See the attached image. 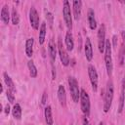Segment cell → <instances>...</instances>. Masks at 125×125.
I'll use <instances>...</instances> for the list:
<instances>
[{
	"mask_svg": "<svg viewBox=\"0 0 125 125\" xmlns=\"http://www.w3.org/2000/svg\"><path fill=\"white\" fill-rule=\"evenodd\" d=\"M113 96H114V87H113V83L111 80H108L106 83V87H105V91H104V111L106 113L109 111L110 107H111V104L113 101Z\"/></svg>",
	"mask_w": 125,
	"mask_h": 125,
	"instance_id": "cell-1",
	"label": "cell"
},
{
	"mask_svg": "<svg viewBox=\"0 0 125 125\" xmlns=\"http://www.w3.org/2000/svg\"><path fill=\"white\" fill-rule=\"evenodd\" d=\"M111 42L109 39H106L105 42V49H104V64L106 68V73L110 77L112 74L113 64H112V57H111Z\"/></svg>",
	"mask_w": 125,
	"mask_h": 125,
	"instance_id": "cell-2",
	"label": "cell"
},
{
	"mask_svg": "<svg viewBox=\"0 0 125 125\" xmlns=\"http://www.w3.org/2000/svg\"><path fill=\"white\" fill-rule=\"evenodd\" d=\"M80 106H81V110L84 114V116L89 117L90 115V108H91V104H90V98L88 93L84 90L81 89L80 91Z\"/></svg>",
	"mask_w": 125,
	"mask_h": 125,
	"instance_id": "cell-3",
	"label": "cell"
},
{
	"mask_svg": "<svg viewBox=\"0 0 125 125\" xmlns=\"http://www.w3.org/2000/svg\"><path fill=\"white\" fill-rule=\"evenodd\" d=\"M68 86H69V91L71 94V98L74 103H78L80 100V89L77 80L74 77H69L68 78Z\"/></svg>",
	"mask_w": 125,
	"mask_h": 125,
	"instance_id": "cell-4",
	"label": "cell"
},
{
	"mask_svg": "<svg viewBox=\"0 0 125 125\" xmlns=\"http://www.w3.org/2000/svg\"><path fill=\"white\" fill-rule=\"evenodd\" d=\"M62 15H63V20L64 22L69 30L72 28V15H71V10H70V4L67 0L63 1V6H62Z\"/></svg>",
	"mask_w": 125,
	"mask_h": 125,
	"instance_id": "cell-5",
	"label": "cell"
},
{
	"mask_svg": "<svg viewBox=\"0 0 125 125\" xmlns=\"http://www.w3.org/2000/svg\"><path fill=\"white\" fill-rule=\"evenodd\" d=\"M58 53H59V56H60V59H61V62L62 63V65L64 66H67L69 64V57H68V54H67V51H66V48L63 46L62 44V38L59 37L58 39Z\"/></svg>",
	"mask_w": 125,
	"mask_h": 125,
	"instance_id": "cell-6",
	"label": "cell"
},
{
	"mask_svg": "<svg viewBox=\"0 0 125 125\" xmlns=\"http://www.w3.org/2000/svg\"><path fill=\"white\" fill-rule=\"evenodd\" d=\"M98 48L100 53H104V49H105V26L104 24H101L99 29H98Z\"/></svg>",
	"mask_w": 125,
	"mask_h": 125,
	"instance_id": "cell-7",
	"label": "cell"
},
{
	"mask_svg": "<svg viewBox=\"0 0 125 125\" xmlns=\"http://www.w3.org/2000/svg\"><path fill=\"white\" fill-rule=\"evenodd\" d=\"M88 75L90 78L92 90L94 92H97V90H98V72H97L95 66L92 64L88 65Z\"/></svg>",
	"mask_w": 125,
	"mask_h": 125,
	"instance_id": "cell-8",
	"label": "cell"
},
{
	"mask_svg": "<svg viewBox=\"0 0 125 125\" xmlns=\"http://www.w3.org/2000/svg\"><path fill=\"white\" fill-rule=\"evenodd\" d=\"M39 21H40L39 15H38L36 9L34 7H31L29 10V21H30V24L33 29H35V30L39 29Z\"/></svg>",
	"mask_w": 125,
	"mask_h": 125,
	"instance_id": "cell-9",
	"label": "cell"
},
{
	"mask_svg": "<svg viewBox=\"0 0 125 125\" xmlns=\"http://www.w3.org/2000/svg\"><path fill=\"white\" fill-rule=\"evenodd\" d=\"M57 51H58V45L55 43V41L53 39H50L49 44H48V53H49V56H50L51 64H54V62H55L56 56H57Z\"/></svg>",
	"mask_w": 125,
	"mask_h": 125,
	"instance_id": "cell-10",
	"label": "cell"
},
{
	"mask_svg": "<svg viewBox=\"0 0 125 125\" xmlns=\"http://www.w3.org/2000/svg\"><path fill=\"white\" fill-rule=\"evenodd\" d=\"M84 51H85V57L88 62H91L93 59V47L90 38H86L85 45H84Z\"/></svg>",
	"mask_w": 125,
	"mask_h": 125,
	"instance_id": "cell-11",
	"label": "cell"
},
{
	"mask_svg": "<svg viewBox=\"0 0 125 125\" xmlns=\"http://www.w3.org/2000/svg\"><path fill=\"white\" fill-rule=\"evenodd\" d=\"M124 101H125V76L122 79L121 83V91H120V97H119V104H118V113H121L124 107Z\"/></svg>",
	"mask_w": 125,
	"mask_h": 125,
	"instance_id": "cell-12",
	"label": "cell"
},
{
	"mask_svg": "<svg viewBox=\"0 0 125 125\" xmlns=\"http://www.w3.org/2000/svg\"><path fill=\"white\" fill-rule=\"evenodd\" d=\"M81 8H82V2L80 0H74L72 2V10L75 20H79L81 16Z\"/></svg>",
	"mask_w": 125,
	"mask_h": 125,
	"instance_id": "cell-13",
	"label": "cell"
},
{
	"mask_svg": "<svg viewBox=\"0 0 125 125\" xmlns=\"http://www.w3.org/2000/svg\"><path fill=\"white\" fill-rule=\"evenodd\" d=\"M58 98H59V102H60L61 105L65 106V104H66V93H65V89L62 85H60L58 88Z\"/></svg>",
	"mask_w": 125,
	"mask_h": 125,
	"instance_id": "cell-14",
	"label": "cell"
},
{
	"mask_svg": "<svg viewBox=\"0 0 125 125\" xmlns=\"http://www.w3.org/2000/svg\"><path fill=\"white\" fill-rule=\"evenodd\" d=\"M87 18H88V22H89V26L92 30H95L97 28V21L95 19V12L93 9H89L88 14H87Z\"/></svg>",
	"mask_w": 125,
	"mask_h": 125,
	"instance_id": "cell-15",
	"label": "cell"
},
{
	"mask_svg": "<svg viewBox=\"0 0 125 125\" xmlns=\"http://www.w3.org/2000/svg\"><path fill=\"white\" fill-rule=\"evenodd\" d=\"M64 43H65V48L67 51H72L73 47H74V41H73V37L72 34L70 32V30H68L65 34L64 37Z\"/></svg>",
	"mask_w": 125,
	"mask_h": 125,
	"instance_id": "cell-16",
	"label": "cell"
},
{
	"mask_svg": "<svg viewBox=\"0 0 125 125\" xmlns=\"http://www.w3.org/2000/svg\"><path fill=\"white\" fill-rule=\"evenodd\" d=\"M33 44H34L33 38L26 39V41H25V54L28 58H31L33 55Z\"/></svg>",
	"mask_w": 125,
	"mask_h": 125,
	"instance_id": "cell-17",
	"label": "cell"
},
{
	"mask_svg": "<svg viewBox=\"0 0 125 125\" xmlns=\"http://www.w3.org/2000/svg\"><path fill=\"white\" fill-rule=\"evenodd\" d=\"M44 116H45V121L47 125H53V115H52V107L50 105H47L44 109Z\"/></svg>",
	"mask_w": 125,
	"mask_h": 125,
	"instance_id": "cell-18",
	"label": "cell"
},
{
	"mask_svg": "<svg viewBox=\"0 0 125 125\" xmlns=\"http://www.w3.org/2000/svg\"><path fill=\"white\" fill-rule=\"evenodd\" d=\"M1 21L5 23L8 24L10 21V13H9V8L7 5H4L1 9Z\"/></svg>",
	"mask_w": 125,
	"mask_h": 125,
	"instance_id": "cell-19",
	"label": "cell"
},
{
	"mask_svg": "<svg viewBox=\"0 0 125 125\" xmlns=\"http://www.w3.org/2000/svg\"><path fill=\"white\" fill-rule=\"evenodd\" d=\"M3 77H4V82H5V84L7 85L8 89H9L10 91H12L13 93H15V92H16V87H15V84H14L12 78L9 76V74H8L7 72H4V73H3Z\"/></svg>",
	"mask_w": 125,
	"mask_h": 125,
	"instance_id": "cell-20",
	"label": "cell"
},
{
	"mask_svg": "<svg viewBox=\"0 0 125 125\" xmlns=\"http://www.w3.org/2000/svg\"><path fill=\"white\" fill-rule=\"evenodd\" d=\"M46 23L42 22L39 28V44L43 45V43L45 42V37H46Z\"/></svg>",
	"mask_w": 125,
	"mask_h": 125,
	"instance_id": "cell-21",
	"label": "cell"
},
{
	"mask_svg": "<svg viewBox=\"0 0 125 125\" xmlns=\"http://www.w3.org/2000/svg\"><path fill=\"white\" fill-rule=\"evenodd\" d=\"M12 114H13V117L18 120H20L21 118V107L19 104H14L13 109H12Z\"/></svg>",
	"mask_w": 125,
	"mask_h": 125,
	"instance_id": "cell-22",
	"label": "cell"
},
{
	"mask_svg": "<svg viewBox=\"0 0 125 125\" xmlns=\"http://www.w3.org/2000/svg\"><path fill=\"white\" fill-rule=\"evenodd\" d=\"M27 66H28V69H29V74L32 78H35L37 76V68L33 62V61H28L27 62Z\"/></svg>",
	"mask_w": 125,
	"mask_h": 125,
	"instance_id": "cell-23",
	"label": "cell"
},
{
	"mask_svg": "<svg viewBox=\"0 0 125 125\" xmlns=\"http://www.w3.org/2000/svg\"><path fill=\"white\" fill-rule=\"evenodd\" d=\"M11 19H12L13 24H15V25L19 24V22H20V17H19V13H18V11L16 10V8H13V10H12Z\"/></svg>",
	"mask_w": 125,
	"mask_h": 125,
	"instance_id": "cell-24",
	"label": "cell"
},
{
	"mask_svg": "<svg viewBox=\"0 0 125 125\" xmlns=\"http://www.w3.org/2000/svg\"><path fill=\"white\" fill-rule=\"evenodd\" d=\"M124 55H125V47H124V41L120 47V50H119V64L122 65L123 62H124Z\"/></svg>",
	"mask_w": 125,
	"mask_h": 125,
	"instance_id": "cell-25",
	"label": "cell"
},
{
	"mask_svg": "<svg viewBox=\"0 0 125 125\" xmlns=\"http://www.w3.org/2000/svg\"><path fill=\"white\" fill-rule=\"evenodd\" d=\"M46 19H47V21H48L50 27H52L53 26V23H54V16H53V14L51 12H47Z\"/></svg>",
	"mask_w": 125,
	"mask_h": 125,
	"instance_id": "cell-26",
	"label": "cell"
},
{
	"mask_svg": "<svg viewBox=\"0 0 125 125\" xmlns=\"http://www.w3.org/2000/svg\"><path fill=\"white\" fill-rule=\"evenodd\" d=\"M6 96H7L8 102H10L11 104H14V102H15V95H14V93L8 89L7 92H6Z\"/></svg>",
	"mask_w": 125,
	"mask_h": 125,
	"instance_id": "cell-27",
	"label": "cell"
},
{
	"mask_svg": "<svg viewBox=\"0 0 125 125\" xmlns=\"http://www.w3.org/2000/svg\"><path fill=\"white\" fill-rule=\"evenodd\" d=\"M47 98H48V95H47V93H46V92H44V93H43V96H42V100H41V103H42V104H43V105H44V104H46Z\"/></svg>",
	"mask_w": 125,
	"mask_h": 125,
	"instance_id": "cell-28",
	"label": "cell"
},
{
	"mask_svg": "<svg viewBox=\"0 0 125 125\" xmlns=\"http://www.w3.org/2000/svg\"><path fill=\"white\" fill-rule=\"evenodd\" d=\"M82 125H90V122H89V120L86 116H84L82 118Z\"/></svg>",
	"mask_w": 125,
	"mask_h": 125,
	"instance_id": "cell-29",
	"label": "cell"
},
{
	"mask_svg": "<svg viewBox=\"0 0 125 125\" xmlns=\"http://www.w3.org/2000/svg\"><path fill=\"white\" fill-rule=\"evenodd\" d=\"M112 42H113V47H116V46H117V36H116V35H113V37H112Z\"/></svg>",
	"mask_w": 125,
	"mask_h": 125,
	"instance_id": "cell-30",
	"label": "cell"
},
{
	"mask_svg": "<svg viewBox=\"0 0 125 125\" xmlns=\"http://www.w3.org/2000/svg\"><path fill=\"white\" fill-rule=\"evenodd\" d=\"M5 113H6L7 115L10 113V106H9V104H7V105L5 106Z\"/></svg>",
	"mask_w": 125,
	"mask_h": 125,
	"instance_id": "cell-31",
	"label": "cell"
},
{
	"mask_svg": "<svg viewBox=\"0 0 125 125\" xmlns=\"http://www.w3.org/2000/svg\"><path fill=\"white\" fill-rule=\"evenodd\" d=\"M99 125H105V124H104V122H103V121H101V122L99 123Z\"/></svg>",
	"mask_w": 125,
	"mask_h": 125,
	"instance_id": "cell-32",
	"label": "cell"
},
{
	"mask_svg": "<svg viewBox=\"0 0 125 125\" xmlns=\"http://www.w3.org/2000/svg\"><path fill=\"white\" fill-rule=\"evenodd\" d=\"M70 125H73V124H70Z\"/></svg>",
	"mask_w": 125,
	"mask_h": 125,
	"instance_id": "cell-33",
	"label": "cell"
},
{
	"mask_svg": "<svg viewBox=\"0 0 125 125\" xmlns=\"http://www.w3.org/2000/svg\"><path fill=\"white\" fill-rule=\"evenodd\" d=\"M124 4H125V2H124Z\"/></svg>",
	"mask_w": 125,
	"mask_h": 125,
	"instance_id": "cell-34",
	"label": "cell"
},
{
	"mask_svg": "<svg viewBox=\"0 0 125 125\" xmlns=\"http://www.w3.org/2000/svg\"><path fill=\"white\" fill-rule=\"evenodd\" d=\"M31 125H32V124H31Z\"/></svg>",
	"mask_w": 125,
	"mask_h": 125,
	"instance_id": "cell-35",
	"label": "cell"
}]
</instances>
